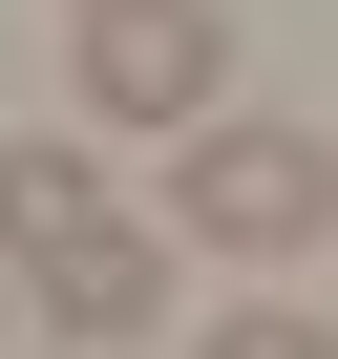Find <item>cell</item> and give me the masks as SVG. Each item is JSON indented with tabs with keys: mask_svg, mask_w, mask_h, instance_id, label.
<instances>
[{
	"mask_svg": "<svg viewBox=\"0 0 338 359\" xmlns=\"http://www.w3.org/2000/svg\"><path fill=\"white\" fill-rule=\"evenodd\" d=\"M169 233H191V254H317L338 233V148L275 127V106H212L191 169H169Z\"/></svg>",
	"mask_w": 338,
	"mask_h": 359,
	"instance_id": "cell-1",
	"label": "cell"
},
{
	"mask_svg": "<svg viewBox=\"0 0 338 359\" xmlns=\"http://www.w3.org/2000/svg\"><path fill=\"white\" fill-rule=\"evenodd\" d=\"M85 106L191 148V127L233 106V22H212V0H85Z\"/></svg>",
	"mask_w": 338,
	"mask_h": 359,
	"instance_id": "cell-2",
	"label": "cell"
},
{
	"mask_svg": "<svg viewBox=\"0 0 338 359\" xmlns=\"http://www.w3.org/2000/svg\"><path fill=\"white\" fill-rule=\"evenodd\" d=\"M0 275H22L43 338H148L169 275H191V233H127V212H106V233H43V254H0Z\"/></svg>",
	"mask_w": 338,
	"mask_h": 359,
	"instance_id": "cell-3",
	"label": "cell"
},
{
	"mask_svg": "<svg viewBox=\"0 0 338 359\" xmlns=\"http://www.w3.org/2000/svg\"><path fill=\"white\" fill-rule=\"evenodd\" d=\"M43 233H106V169L43 127V148H0V254H43Z\"/></svg>",
	"mask_w": 338,
	"mask_h": 359,
	"instance_id": "cell-4",
	"label": "cell"
},
{
	"mask_svg": "<svg viewBox=\"0 0 338 359\" xmlns=\"http://www.w3.org/2000/svg\"><path fill=\"white\" fill-rule=\"evenodd\" d=\"M191 359H338V317H296V296H233V317H212Z\"/></svg>",
	"mask_w": 338,
	"mask_h": 359,
	"instance_id": "cell-5",
	"label": "cell"
},
{
	"mask_svg": "<svg viewBox=\"0 0 338 359\" xmlns=\"http://www.w3.org/2000/svg\"><path fill=\"white\" fill-rule=\"evenodd\" d=\"M0 338H22V275H0Z\"/></svg>",
	"mask_w": 338,
	"mask_h": 359,
	"instance_id": "cell-6",
	"label": "cell"
}]
</instances>
